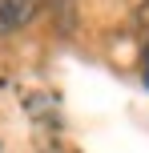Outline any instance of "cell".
Returning <instances> with one entry per match:
<instances>
[{"label": "cell", "mask_w": 149, "mask_h": 153, "mask_svg": "<svg viewBox=\"0 0 149 153\" xmlns=\"http://www.w3.org/2000/svg\"><path fill=\"white\" fill-rule=\"evenodd\" d=\"M36 8H40V0H0V36L24 28L36 16Z\"/></svg>", "instance_id": "cell-1"}, {"label": "cell", "mask_w": 149, "mask_h": 153, "mask_svg": "<svg viewBox=\"0 0 149 153\" xmlns=\"http://www.w3.org/2000/svg\"><path fill=\"white\" fill-rule=\"evenodd\" d=\"M141 81H145V89H149V48H145V56H141Z\"/></svg>", "instance_id": "cell-2"}]
</instances>
